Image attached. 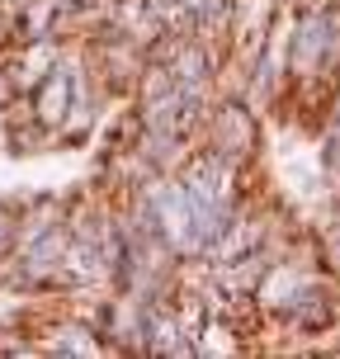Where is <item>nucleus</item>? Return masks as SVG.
<instances>
[{
  "label": "nucleus",
  "mask_w": 340,
  "mask_h": 359,
  "mask_svg": "<svg viewBox=\"0 0 340 359\" xmlns=\"http://www.w3.org/2000/svg\"><path fill=\"white\" fill-rule=\"evenodd\" d=\"M326 38H331V29H326V19H322V15L303 19V29H298V43H293V67H298V72H317V67H322Z\"/></svg>",
  "instance_id": "7ed1b4c3"
},
{
  "label": "nucleus",
  "mask_w": 340,
  "mask_h": 359,
  "mask_svg": "<svg viewBox=\"0 0 340 359\" xmlns=\"http://www.w3.org/2000/svg\"><path fill=\"white\" fill-rule=\"evenodd\" d=\"M156 222H161L165 241H170L175 251H198V241H194V217H189V198H184V184H175V189H161V194H156Z\"/></svg>",
  "instance_id": "f03ea898"
},
{
  "label": "nucleus",
  "mask_w": 340,
  "mask_h": 359,
  "mask_svg": "<svg viewBox=\"0 0 340 359\" xmlns=\"http://www.w3.org/2000/svg\"><path fill=\"white\" fill-rule=\"evenodd\" d=\"M10 241V217H5V208H0V246Z\"/></svg>",
  "instance_id": "423d86ee"
},
{
  "label": "nucleus",
  "mask_w": 340,
  "mask_h": 359,
  "mask_svg": "<svg viewBox=\"0 0 340 359\" xmlns=\"http://www.w3.org/2000/svg\"><path fill=\"white\" fill-rule=\"evenodd\" d=\"M62 260V236L57 232H43V241L34 246V260H29V269H48Z\"/></svg>",
  "instance_id": "39448f33"
},
{
  "label": "nucleus",
  "mask_w": 340,
  "mask_h": 359,
  "mask_svg": "<svg viewBox=\"0 0 340 359\" xmlns=\"http://www.w3.org/2000/svg\"><path fill=\"white\" fill-rule=\"evenodd\" d=\"M184 198H189V217H194V241L198 251L217 246V236L227 232V180H222V165L217 161H203L194 175L184 180Z\"/></svg>",
  "instance_id": "f257e3e1"
},
{
  "label": "nucleus",
  "mask_w": 340,
  "mask_h": 359,
  "mask_svg": "<svg viewBox=\"0 0 340 359\" xmlns=\"http://www.w3.org/2000/svg\"><path fill=\"white\" fill-rule=\"evenodd\" d=\"M67 95H72V76L53 72V76H48V86L38 90V118H43V123H62V114H67Z\"/></svg>",
  "instance_id": "20e7f679"
}]
</instances>
